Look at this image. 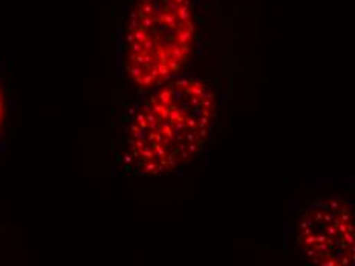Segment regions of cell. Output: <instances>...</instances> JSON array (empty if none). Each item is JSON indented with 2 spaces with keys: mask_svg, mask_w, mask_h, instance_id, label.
I'll return each instance as SVG.
<instances>
[{
  "mask_svg": "<svg viewBox=\"0 0 355 266\" xmlns=\"http://www.w3.org/2000/svg\"><path fill=\"white\" fill-rule=\"evenodd\" d=\"M218 116L219 98L210 81L178 77L153 89L124 121V168L157 177L186 167L209 144Z\"/></svg>",
  "mask_w": 355,
  "mask_h": 266,
  "instance_id": "1",
  "label": "cell"
},
{
  "mask_svg": "<svg viewBox=\"0 0 355 266\" xmlns=\"http://www.w3.org/2000/svg\"><path fill=\"white\" fill-rule=\"evenodd\" d=\"M195 37L193 0H135L124 29L125 78L146 94L178 78Z\"/></svg>",
  "mask_w": 355,
  "mask_h": 266,
  "instance_id": "2",
  "label": "cell"
},
{
  "mask_svg": "<svg viewBox=\"0 0 355 266\" xmlns=\"http://www.w3.org/2000/svg\"><path fill=\"white\" fill-rule=\"evenodd\" d=\"M297 240L315 266H355V219L340 199L324 197L308 205Z\"/></svg>",
  "mask_w": 355,
  "mask_h": 266,
  "instance_id": "3",
  "label": "cell"
},
{
  "mask_svg": "<svg viewBox=\"0 0 355 266\" xmlns=\"http://www.w3.org/2000/svg\"><path fill=\"white\" fill-rule=\"evenodd\" d=\"M2 120H3V100H2V92H0V127H2Z\"/></svg>",
  "mask_w": 355,
  "mask_h": 266,
  "instance_id": "4",
  "label": "cell"
}]
</instances>
